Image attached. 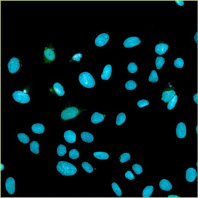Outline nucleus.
I'll list each match as a JSON object with an SVG mask.
<instances>
[{
  "instance_id": "obj_15",
  "label": "nucleus",
  "mask_w": 198,
  "mask_h": 198,
  "mask_svg": "<svg viewBox=\"0 0 198 198\" xmlns=\"http://www.w3.org/2000/svg\"><path fill=\"white\" fill-rule=\"evenodd\" d=\"M112 66L110 65H107L103 70L102 73L101 74V78L103 80H109L112 74Z\"/></svg>"
},
{
  "instance_id": "obj_9",
  "label": "nucleus",
  "mask_w": 198,
  "mask_h": 198,
  "mask_svg": "<svg viewBox=\"0 0 198 198\" xmlns=\"http://www.w3.org/2000/svg\"><path fill=\"white\" fill-rule=\"evenodd\" d=\"M187 134L186 126L183 123H179L176 128V136L179 138H185Z\"/></svg>"
},
{
  "instance_id": "obj_5",
  "label": "nucleus",
  "mask_w": 198,
  "mask_h": 198,
  "mask_svg": "<svg viewBox=\"0 0 198 198\" xmlns=\"http://www.w3.org/2000/svg\"><path fill=\"white\" fill-rule=\"evenodd\" d=\"M8 70L11 73H15L20 69V61L16 57H13L8 63Z\"/></svg>"
},
{
  "instance_id": "obj_29",
  "label": "nucleus",
  "mask_w": 198,
  "mask_h": 198,
  "mask_svg": "<svg viewBox=\"0 0 198 198\" xmlns=\"http://www.w3.org/2000/svg\"><path fill=\"white\" fill-rule=\"evenodd\" d=\"M57 153L58 155L60 157L64 156L66 153V148L65 146L64 145H60L58 146L57 149Z\"/></svg>"
},
{
  "instance_id": "obj_31",
  "label": "nucleus",
  "mask_w": 198,
  "mask_h": 198,
  "mask_svg": "<svg viewBox=\"0 0 198 198\" xmlns=\"http://www.w3.org/2000/svg\"><path fill=\"white\" fill-rule=\"evenodd\" d=\"M112 189H113L115 193V194L117 196L120 197L122 195V192H121V189L119 187V186L118 185V184H117L116 183H115V182L112 183Z\"/></svg>"
},
{
  "instance_id": "obj_43",
  "label": "nucleus",
  "mask_w": 198,
  "mask_h": 198,
  "mask_svg": "<svg viewBox=\"0 0 198 198\" xmlns=\"http://www.w3.org/2000/svg\"><path fill=\"white\" fill-rule=\"evenodd\" d=\"M197 35H198V34H197V33H196L195 34V41L196 43H197Z\"/></svg>"
},
{
  "instance_id": "obj_22",
  "label": "nucleus",
  "mask_w": 198,
  "mask_h": 198,
  "mask_svg": "<svg viewBox=\"0 0 198 198\" xmlns=\"http://www.w3.org/2000/svg\"><path fill=\"white\" fill-rule=\"evenodd\" d=\"M30 149L33 153L38 154L39 153V144L37 142L33 141L30 144Z\"/></svg>"
},
{
  "instance_id": "obj_4",
  "label": "nucleus",
  "mask_w": 198,
  "mask_h": 198,
  "mask_svg": "<svg viewBox=\"0 0 198 198\" xmlns=\"http://www.w3.org/2000/svg\"><path fill=\"white\" fill-rule=\"evenodd\" d=\"M12 96L15 101L21 104H26L30 101V97L28 94L20 90L13 92Z\"/></svg>"
},
{
  "instance_id": "obj_27",
  "label": "nucleus",
  "mask_w": 198,
  "mask_h": 198,
  "mask_svg": "<svg viewBox=\"0 0 198 198\" xmlns=\"http://www.w3.org/2000/svg\"><path fill=\"white\" fill-rule=\"evenodd\" d=\"M165 63V58L162 57H157L155 60V65L157 68L158 70H160L162 68L163 65Z\"/></svg>"
},
{
  "instance_id": "obj_6",
  "label": "nucleus",
  "mask_w": 198,
  "mask_h": 198,
  "mask_svg": "<svg viewBox=\"0 0 198 198\" xmlns=\"http://www.w3.org/2000/svg\"><path fill=\"white\" fill-rule=\"evenodd\" d=\"M109 40V36L106 33H102L99 35L95 39V45L98 47H102L106 45Z\"/></svg>"
},
{
  "instance_id": "obj_21",
  "label": "nucleus",
  "mask_w": 198,
  "mask_h": 198,
  "mask_svg": "<svg viewBox=\"0 0 198 198\" xmlns=\"http://www.w3.org/2000/svg\"><path fill=\"white\" fill-rule=\"evenodd\" d=\"M93 155L95 158L100 160H107L109 157V154L105 152H95L93 153Z\"/></svg>"
},
{
  "instance_id": "obj_37",
  "label": "nucleus",
  "mask_w": 198,
  "mask_h": 198,
  "mask_svg": "<svg viewBox=\"0 0 198 198\" xmlns=\"http://www.w3.org/2000/svg\"><path fill=\"white\" fill-rule=\"evenodd\" d=\"M132 169L136 174H140L143 172L142 166L139 164H134L132 166Z\"/></svg>"
},
{
  "instance_id": "obj_26",
  "label": "nucleus",
  "mask_w": 198,
  "mask_h": 198,
  "mask_svg": "<svg viewBox=\"0 0 198 198\" xmlns=\"http://www.w3.org/2000/svg\"><path fill=\"white\" fill-rule=\"evenodd\" d=\"M125 87L128 90H133L137 87V84L134 80H129L125 84Z\"/></svg>"
},
{
  "instance_id": "obj_23",
  "label": "nucleus",
  "mask_w": 198,
  "mask_h": 198,
  "mask_svg": "<svg viewBox=\"0 0 198 198\" xmlns=\"http://www.w3.org/2000/svg\"><path fill=\"white\" fill-rule=\"evenodd\" d=\"M154 191V187L152 186H148L143 191V197H149L152 194Z\"/></svg>"
},
{
  "instance_id": "obj_13",
  "label": "nucleus",
  "mask_w": 198,
  "mask_h": 198,
  "mask_svg": "<svg viewBox=\"0 0 198 198\" xmlns=\"http://www.w3.org/2000/svg\"><path fill=\"white\" fill-rule=\"evenodd\" d=\"M176 95L175 92L174 90H169L165 91L162 93V97H161V100L165 102H168L171 100Z\"/></svg>"
},
{
  "instance_id": "obj_25",
  "label": "nucleus",
  "mask_w": 198,
  "mask_h": 198,
  "mask_svg": "<svg viewBox=\"0 0 198 198\" xmlns=\"http://www.w3.org/2000/svg\"><path fill=\"white\" fill-rule=\"evenodd\" d=\"M18 138H19V140L24 144H27L29 142V137L26 135L25 134L23 133H20L18 134Z\"/></svg>"
},
{
  "instance_id": "obj_11",
  "label": "nucleus",
  "mask_w": 198,
  "mask_h": 198,
  "mask_svg": "<svg viewBox=\"0 0 198 198\" xmlns=\"http://www.w3.org/2000/svg\"><path fill=\"white\" fill-rule=\"evenodd\" d=\"M64 138L66 142L74 143L76 140V135L72 130H66L64 133Z\"/></svg>"
},
{
  "instance_id": "obj_7",
  "label": "nucleus",
  "mask_w": 198,
  "mask_h": 198,
  "mask_svg": "<svg viewBox=\"0 0 198 198\" xmlns=\"http://www.w3.org/2000/svg\"><path fill=\"white\" fill-rule=\"evenodd\" d=\"M141 43V40L137 37H130L125 40L124 46L126 48H132L138 45Z\"/></svg>"
},
{
  "instance_id": "obj_41",
  "label": "nucleus",
  "mask_w": 198,
  "mask_h": 198,
  "mask_svg": "<svg viewBox=\"0 0 198 198\" xmlns=\"http://www.w3.org/2000/svg\"><path fill=\"white\" fill-rule=\"evenodd\" d=\"M175 2L180 6H182L184 5V1H175Z\"/></svg>"
},
{
  "instance_id": "obj_39",
  "label": "nucleus",
  "mask_w": 198,
  "mask_h": 198,
  "mask_svg": "<svg viewBox=\"0 0 198 198\" xmlns=\"http://www.w3.org/2000/svg\"><path fill=\"white\" fill-rule=\"evenodd\" d=\"M82 54L78 53V54H74L73 57H72V59L76 62H79L80 58H82Z\"/></svg>"
},
{
  "instance_id": "obj_17",
  "label": "nucleus",
  "mask_w": 198,
  "mask_h": 198,
  "mask_svg": "<svg viewBox=\"0 0 198 198\" xmlns=\"http://www.w3.org/2000/svg\"><path fill=\"white\" fill-rule=\"evenodd\" d=\"M53 89L58 96H62L65 94V91L62 85L58 82H56L53 85Z\"/></svg>"
},
{
  "instance_id": "obj_20",
  "label": "nucleus",
  "mask_w": 198,
  "mask_h": 198,
  "mask_svg": "<svg viewBox=\"0 0 198 198\" xmlns=\"http://www.w3.org/2000/svg\"><path fill=\"white\" fill-rule=\"evenodd\" d=\"M81 138L84 142L86 143H92L94 140L93 135L87 132H84L81 134Z\"/></svg>"
},
{
  "instance_id": "obj_28",
  "label": "nucleus",
  "mask_w": 198,
  "mask_h": 198,
  "mask_svg": "<svg viewBox=\"0 0 198 198\" xmlns=\"http://www.w3.org/2000/svg\"><path fill=\"white\" fill-rule=\"evenodd\" d=\"M177 100H178V97L177 95H175L172 100H171L169 102L167 106V108L168 110H172L173 108L175 107V104H176V103L177 102Z\"/></svg>"
},
{
  "instance_id": "obj_42",
  "label": "nucleus",
  "mask_w": 198,
  "mask_h": 198,
  "mask_svg": "<svg viewBox=\"0 0 198 198\" xmlns=\"http://www.w3.org/2000/svg\"><path fill=\"white\" fill-rule=\"evenodd\" d=\"M197 99H198V94L196 93V94H195V96H193V100H194L195 102L196 103V104H197V103H198V100H197Z\"/></svg>"
},
{
  "instance_id": "obj_12",
  "label": "nucleus",
  "mask_w": 198,
  "mask_h": 198,
  "mask_svg": "<svg viewBox=\"0 0 198 198\" xmlns=\"http://www.w3.org/2000/svg\"><path fill=\"white\" fill-rule=\"evenodd\" d=\"M169 46L165 43H159L157 45L155 48V52L159 55H162L165 54L168 49Z\"/></svg>"
},
{
  "instance_id": "obj_36",
  "label": "nucleus",
  "mask_w": 198,
  "mask_h": 198,
  "mask_svg": "<svg viewBox=\"0 0 198 198\" xmlns=\"http://www.w3.org/2000/svg\"><path fill=\"white\" fill-rule=\"evenodd\" d=\"M130 159V155L129 153L125 152L123 153V154H121L120 156V162L121 163H124L126 161H128Z\"/></svg>"
},
{
  "instance_id": "obj_44",
  "label": "nucleus",
  "mask_w": 198,
  "mask_h": 198,
  "mask_svg": "<svg viewBox=\"0 0 198 198\" xmlns=\"http://www.w3.org/2000/svg\"><path fill=\"white\" fill-rule=\"evenodd\" d=\"M168 197H179L177 195H169Z\"/></svg>"
},
{
  "instance_id": "obj_14",
  "label": "nucleus",
  "mask_w": 198,
  "mask_h": 198,
  "mask_svg": "<svg viewBox=\"0 0 198 198\" xmlns=\"http://www.w3.org/2000/svg\"><path fill=\"white\" fill-rule=\"evenodd\" d=\"M105 116L98 113V112H94L91 117V121L93 124H98L104 120Z\"/></svg>"
},
{
  "instance_id": "obj_40",
  "label": "nucleus",
  "mask_w": 198,
  "mask_h": 198,
  "mask_svg": "<svg viewBox=\"0 0 198 198\" xmlns=\"http://www.w3.org/2000/svg\"><path fill=\"white\" fill-rule=\"evenodd\" d=\"M125 177L129 180H134L135 179V177H134L133 173L130 171H128L126 173Z\"/></svg>"
},
{
  "instance_id": "obj_38",
  "label": "nucleus",
  "mask_w": 198,
  "mask_h": 198,
  "mask_svg": "<svg viewBox=\"0 0 198 198\" xmlns=\"http://www.w3.org/2000/svg\"><path fill=\"white\" fill-rule=\"evenodd\" d=\"M149 104V102L148 100H142L138 101L137 102V105L140 108H143L145 106H147Z\"/></svg>"
},
{
  "instance_id": "obj_2",
  "label": "nucleus",
  "mask_w": 198,
  "mask_h": 198,
  "mask_svg": "<svg viewBox=\"0 0 198 198\" xmlns=\"http://www.w3.org/2000/svg\"><path fill=\"white\" fill-rule=\"evenodd\" d=\"M79 80L82 86L88 88H93L95 85V80L88 72L80 73L79 76Z\"/></svg>"
},
{
  "instance_id": "obj_3",
  "label": "nucleus",
  "mask_w": 198,
  "mask_h": 198,
  "mask_svg": "<svg viewBox=\"0 0 198 198\" xmlns=\"http://www.w3.org/2000/svg\"><path fill=\"white\" fill-rule=\"evenodd\" d=\"M79 110L76 107H71L65 109L62 112L61 118L64 120L73 119L79 114Z\"/></svg>"
},
{
  "instance_id": "obj_16",
  "label": "nucleus",
  "mask_w": 198,
  "mask_h": 198,
  "mask_svg": "<svg viewBox=\"0 0 198 198\" xmlns=\"http://www.w3.org/2000/svg\"><path fill=\"white\" fill-rule=\"evenodd\" d=\"M159 186L160 189L164 191H170L173 188L172 184L166 179L161 180L159 183Z\"/></svg>"
},
{
  "instance_id": "obj_8",
  "label": "nucleus",
  "mask_w": 198,
  "mask_h": 198,
  "mask_svg": "<svg viewBox=\"0 0 198 198\" xmlns=\"http://www.w3.org/2000/svg\"><path fill=\"white\" fill-rule=\"evenodd\" d=\"M6 191L10 195H13L15 190V182L13 177H8L6 181Z\"/></svg>"
},
{
  "instance_id": "obj_10",
  "label": "nucleus",
  "mask_w": 198,
  "mask_h": 198,
  "mask_svg": "<svg viewBox=\"0 0 198 198\" xmlns=\"http://www.w3.org/2000/svg\"><path fill=\"white\" fill-rule=\"evenodd\" d=\"M196 170L193 168H189L186 171V179L189 182H193L195 181L197 177Z\"/></svg>"
},
{
  "instance_id": "obj_34",
  "label": "nucleus",
  "mask_w": 198,
  "mask_h": 198,
  "mask_svg": "<svg viewBox=\"0 0 198 198\" xmlns=\"http://www.w3.org/2000/svg\"><path fill=\"white\" fill-rule=\"evenodd\" d=\"M69 157L71 159H77L79 157V153L78 150L75 149H71L69 153Z\"/></svg>"
},
{
  "instance_id": "obj_19",
  "label": "nucleus",
  "mask_w": 198,
  "mask_h": 198,
  "mask_svg": "<svg viewBox=\"0 0 198 198\" xmlns=\"http://www.w3.org/2000/svg\"><path fill=\"white\" fill-rule=\"evenodd\" d=\"M44 55L49 61H53L55 59V53L51 48H47L44 51Z\"/></svg>"
},
{
  "instance_id": "obj_45",
  "label": "nucleus",
  "mask_w": 198,
  "mask_h": 198,
  "mask_svg": "<svg viewBox=\"0 0 198 198\" xmlns=\"http://www.w3.org/2000/svg\"><path fill=\"white\" fill-rule=\"evenodd\" d=\"M4 168V166L3 165V164L1 163V171H3Z\"/></svg>"
},
{
  "instance_id": "obj_32",
  "label": "nucleus",
  "mask_w": 198,
  "mask_h": 198,
  "mask_svg": "<svg viewBox=\"0 0 198 198\" xmlns=\"http://www.w3.org/2000/svg\"><path fill=\"white\" fill-rule=\"evenodd\" d=\"M128 70L129 72H130V73H136L138 70V67L137 65L135 64L134 62L130 63L128 66Z\"/></svg>"
},
{
  "instance_id": "obj_46",
  "label": "nucleus",
  "mask_w": 198,
  "mask_h": 198,
  "mask_svg": "<svg viewBox=\"0 0 198 198\" xmlns=\"http://www.w3.org/2000/svg\"><path fill=\"white\" fill-rule=\"evenodd\" d=\"M197 130H198V126H197Z\"/></svg>"
},
{
  "instance_id": "obj_35",
  "label": "nucleus",
  "mask_w": 198,
  "mask_h": 198,
  "mask_svg": "<svg viewBox=\"0 0 198 198\" xmlns=\"http://www.w3.org/2000/svg\"><path fill=\"white\" fill-rule=\"evenodd\" d=\"M184 65V61L182 58H177L174 60V65L178 68H182Z\"/></svg>"
},
{
  "instance_id": "obj_24",
  "label": "nucleus",
  "mask_w": 198,
  "mask_h": 198,
  "mask_svg": "<svg viewBox=\"0 0 198 198\" xmlns=\"http://www.w3.org/2000/svg\"><path fill=\"white\" fill-rule=\"evenodd\" d=\"M126 116L125 114L124 113L119 114L116 117V124L118 126L123 124L124 123V121H126Z\"/></svg>"
},
{
  "instance_id": "obj_33",
  "label": "nucleus",
  "mask_w": 198,
  "mask_h": 198,
  "mask_svg": "<svg viewBox=\"0 0 198 198\" xmlns=\"http://www.w3.org/2000/svg\"><path fill=\"white\" fill-rule=\"evenodd\" d=\"M82 168L85 169V171L88 173H91L93 171V168L92 166V165L90 164H89L87 162H83L82 163Z\"/></svg>"
},
{
  "instance_id": "obj_1",
  "label": "nucleus",
  "mask_w": 198,
  "mask_h": 198,
  "mask_svg": "<svg viewBox=\"0 0 198 198\" xmlns=\"http://www.w3.org/2000/svg\"><path fill=\"white\" fill-rule=\"evenodd\" d=\"M57 169L62 175L65 176L73 175L77 173V169L74 165L65 161H60L57 163Z\"/></svg>"
},
{
  "instance_id": "obj_30",
  "label": "nucleus",
  "mask_w": 198,
  "mask_h": 198,
  "mask_svg": "<svg viewBox=\"0 0 198 198\" xmlns=\"http://www.w3.org/2000/svg\"><path fill=\"white\" fill-rule=\"evenodd\" d=\"M159 80V77L157 72L155 70L152 71L149 77V81L151 82H157Z\"/></svg>"
},
{
  "instance_id": "obj_18",
  "label": "nucleus",
  "mask_w": 198,
  "mask_h": 198,
  "mask_svg": "<svg viewBox=\"0 0 198 198\" xmlns=\"http://www.w3.org/2000/svg\"><path fill=\"white\" fill-rule=\"evenodd\" d=\"M33 132L37 134H41L45 131V127L42 124L36 123L32 126L31 127Z\"/></svg>"
}]
</instances>
